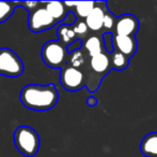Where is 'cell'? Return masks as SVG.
<instances>
[{
	"label": "cell",
	"mask_w": 157,
	"mask_h": 157,
	"mask_svg": "<svg viewBox=\"0 0 157 157\" xmlns=\"http://www.w3.org/2000/svg\"><path fill=\"white\" fill-rule=\"evenodd\" d=\"M19 99L28 109L34 111H47L57 105L59 94L54 84H29L21 89Z\"/></svg>",
	"instance_id": "1"
},
{
	"label": "cell",
	"mask_w": 157,
	"mask_h": 157,
	"mask_svg": "<svg viewBox=\"0 0 157 157\" xmlns=\"http://www.w3.org/2000/svg\"><path fill=\"white\" fill-rule=\"evenodd\" d=\"M40 136L29 126H19L14 132L15 147L26 157H33L40 150Z\"/></svg>",
	"instance_id": "2"
},
{
	"label": "cell",
	"mask_w": 157,
	"mask_h": 157,
	"mask_svg": "<svg viewBox=\"0 0 157 157\" xmlns=\"http://www.w3.org/2000/svg\"><path fill=\"white\" fill-rule=\"evenodd\" d=\"M41 57L43 61L52 69H61L67 64L68 54L66 45L59 40L48 41L42 46Z\"/></svg>",
	"instance_id": "3"
},
{
	"label": "cell",
	"mask_w": 157,
	"mask_h": 157,
	"mask_svg": "<svg viewBox=\"0 0 157 157\" xmlns=\"http://www.w3.org/2000/svg\"><path fill=\"white\" fill-rule=\"evenodd\" d=\"M24 72V64L21 57L11 48H0V76L18 78Z\"/></svg>",
	"instance_id": "4"
},
{
	"label": "cell",
	"mask_w": 157,
	"mask_h": 157,
	"mask_svg": "<svg viewBox=\"0 0 157 157\" xmlns=\"http://www.w3.org/2000/svg\"><path fill=\"white\" fill-rule=\"evenodd\" d=\"M60 83L64 89L77 92L86 86V74L81 69L71 67L66 64L60 70Z\"/></svg>",
	"instance_id": "5"
},
{
	"label": "cell",
	"mask_w": 157,
	"mask_h": 157,
	"mask_svg": "<svg viewBox=\"0 0 157 157\" xmlns=\"http://www.w3.org/2000/svg\"><path fill=\"white\" fill-rule=\"evenodd\" d=\"M57 22L50 16V14L45 10V8H37L33 12L30 13L28 19L29 29L32 32H42L57 25Z\"/></svg>",
	"instance_id": "6"
},
{
	"label": "cell",
	"mask_w": 157,
	"mask_h": 157,
	"mask_svg": "<svg viewBox=\"0 0 157 157\" xmlns=\"http://www.w3.org/2000/svg\"><path fill=\"white\" fill-rule=\"evenodd\" d=\"M139 29V21L132 14H123L116 17L114 35L118 36H135Z\"/></svg>",
	"instance_id": "7"
},
{
	"label": "cell",
	"mask_w": 157,
	"mask_h": 157,
	"mask_svg": "<svg viewBox=\"0 0 157 157\" xmlns=\"http://www.w3.org/2000/svg\"><path fill=\"white\" fill-rule=\"evenodd\" d=\"M112 45H113V50L122 53L128 58L134 56L137 52V48H138V43H137L135 36L112 35Z\"/></svg>",
	"instance_id": "8"
},
{
	"label": "cell",
	"mask_w": 157,
	"mask_h": 157,
	"mask_svg": "<svg viewBox=\"0 0 157 157\" xmlns=\"http://www.w3.org/2000/svg\"><path fill=\"white\" fill-rule=\"evenodd\" d=\"M105 11V9L101 8V6H97V3L95 4L92 12L85 19V23L87 25L88 29L92 30V31H99L103 28Z\"/></svg>",
	"instance_id": "9"
},
{
	"label": "cell",
	"mask_w": 157,
	"mask_h": 157,
	"mask_svg": "<svg viewBox=\"0 0 157 157\" xmlns=\"http://www.w3.org/2000/svg\"><path fill=\"white\" fill-rule=\"evenodd\" d=\"M44 8L50 14V16L57 22V23H62L65 19L66 15H67L68 10L66 6H64L63 2L61 1H50L45 2L44 3Z\"/></svg>",
	"instance_id": "10"
},
{
	"label": "cell",
	"mask_w": 157,
	"mask_h": 157,
	"mask_svg": "<svg viewBox=\"0 0 157 157\" xmlns=\"http://www.w3.org/2000/svg\"><path fill=\"white\" fill-rule=\"evenodd\" d=\"M140 152L145 157H157V132H150L140 143Z\"/></svg>",
	"instance_id": "11"
},
{
	"label": "cell",
	"mask_w": 157,
	"mask_h": 157,
	"mask_svg": "<svg viewBox=\"0 0 157 157\" xmlns=\"http://www.w3.org/2000/svg\"><path fill=\"white\" fill-rule=\"evenodd\" d=\"M83 52L87 53L88 56L91 58L96 55L101 54L104 52V44H103V38L98 36H91L89 37L82 44Z\"/></svg>",
	"instance_id": "12"
},
{
	"label": "cell",
	"mask_w": 157,
	"mask_h": 157,
	"mask_svg": "<svg viewBox=\"0 0 157 157\" xmlns=\"http://www.w3.org/2000/svg\"><path fill=\"white\" fill-rule=\"evenodd\" d=\"M57 35H58L59 41L62 42L64 45H66V46L77 39L72 26L66 25V24H63V23H61L60 25H59L58 29H57Z\"/></svg>",
	"instance_id": "13"
},
{
	"label": "cell",
	"mask_w": 157,
	"mask_h": 157,
	"mask_svg": "<svg viewBox=\"0 0 157 157\" xmlns=\"http://www.w3.org/2000/svg\"><path fill=\"white\" fill-rule=\"evenodd\" d=\"M110 63H111V68L118 71H122L126 69L129 64V58L123 55L122 53L113 50V52L110 54Z\"/></svg>",
	"instance_id": "14"
},
{
	"label": "cell",
	"mask_w": 157,
	"mask_h": 157,
	"mask_svg": "<svg viewBox=\"0 0 157 157\" xmlns=\"http://www.w3.org/2000/svg\"><path fill=\"white\" fill-rule=\"evenodd\" d=\"M86 53L83 52L82 48L80 50L74 51V52L70 53L67 57V65H70L71 67L77 68V69H80L82 66L86 65Z\"/></svg>",
	"instance_id": "15"
},
{
	"label": "cell",
	"mask_w": 157,
	"mask_h": 157,
	"mask_svg": "<svg viewBox=\"0 0 157 157\" xmlns=\"http://www.w3.org/2000/svg\"><path fill=\"white\" fill-rule=\"evenodd\" d=\"M19 6L18 2L0 1V23H4L13 15L15 8Z\"/></svg>",
	"instance_id": "16"
},
{
	"label": "cell",
	"mask_w": 157,
	"mask_h": 157,
	"mask_svg": "<svg viewBox=\"0 0 157 157\" xmlns=\"http://www.w3.org/2000/svg\"><path fill=\"white\" fill-rule=\"evenodd\" d=\"M96 2L94 1H82L78 2L77 6H75V10H76L77 16L81 17V19H86L90 13L92 12V10L94 9Z\"/></svg>",
	"instance_id": "17"
},
{
	"label": "cell",
	"mask_w": 157,
	"mask_h": 157,
	"mask_svg": "<svg viewBox=\"0 0 157 157\" xmlns=\"http://www.w3.org/2000/svg\"><path fill=\"white\" fill-rule=\"evenodd\" d=\"M114 24H116V16L110 11L106 10L105 15H104L103 28H105L107 30V32H109L114 29Z\"/></svg>",
	"instance_id": "18"
},
{
	"label": "cell",
	"mask_w": 157,
	"mask_h": 157,
	"mask_svg": "<svg viewBox=\"0 0 157 157\" xmlns=\"http://www.w3.org/2000/svg\"><path fill=\"white\" fill-rule=\"evenodd\" d=\"M71 26H72V28H73V30H74L75 35H76L77 39H79L78 36H85V35H87L88 30H89L83 21H76L73 25H71Z\"/></svg>",
	"instance_id": "19"
},
{
	"label": "cell",
	"mask_w": 157,
	"mask_h": 157,
	"mask_svg": "<svg viewBox=\"0 0 157 157\" xmlns=\"http://www.w3.org/2000/svg\"><path fill=\"white\" fill-rule=\"evenodd\" d=\"M103 38V44L105 50L107 51V54H111L113 52V45H112V34L111 32H105L101 36Z\"/></svg>",
	"instance_id": "20"
},
{
	"label": "cell",
	"mask_w": 157,
	"mask_h": 157,
	"mask_svg": "<svg viewBox=\"0 0 157 157\" xmlns=\"http://www.w3.org/2000/svg\"><path fill=\"white\" fill-rule=\"evenodd\" d=\"M80 48H82V40L76 39L75 41H73L72 43L66 46V52H67V54H70V53L74 52V51H77V50H80Z\"/></svg>",
	"instance_id": "21"
},
{
	"label": "cell",
	"mask_w": 157,
	"mask_h": 157,
	"mask_svg": "<svg viewBox=\"0 0 157 157\" xmlns=\"http://www.w3.org/2000/svg\"><path fill=\"white\" fill-rule=\"evenodd\" d=\"M19 6H23L25 10L30 11V13L33 12L35 9H37V6L41 4V2L39 1H25V2H18Z\"/></svg>",
	"instance_id": "22"
},
{
	"label": "cell",
	"mask_w": 157,
	"mask_h": 157,
	"mask_svg": "<svg viewBox=\"0 0 157 157\" xmlns=\"http://www.w3.org/2000/svg\"><path fill=\"white\" fill-rule=\"evenodd\" d=\"M97 99L95 98L94 96H90L89 98L87 99V103H88V105H90V107H94V105H97Z\"/></svg>",
	"instance_id": "23"
},
{
	"label": "cell",
	"mask_w": 157,
	"mask_h": 157,
	"mask_svg": "<svg viewBox=\"0 0 157 157\" xmlns=\"http://www.w3.org/2000/svg\"><path fill=\"white\" fill-rule=\"evenodd\" d=\"M64 6H66V9L68 10V8H72V6H76L78 2H63Z\"/></svg>",
	"instance_id": "24"
}]
</instances>
